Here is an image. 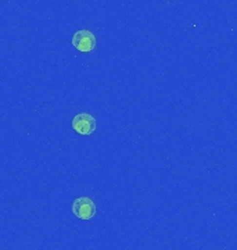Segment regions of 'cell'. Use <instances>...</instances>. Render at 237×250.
Listing matches in <instances>:
<instances>
[{
    "label": "cell",
    "instance_id": "3957f363",
    "mask_svg": "<svg viewBox=\"0 0 237 250\" xmlns=\"http://www.w3.org/2000/svg\"><path fill=\"white\" fill-rule=\"evenodd\" d=\"M72 128L79 135L88 136L96 131V120L89 113H79L72 120Z\"/></svg>",
    "mask_w": 237,
    "mask_h": 250
},
{
    "label": "cell",
    "instance_id": "7a4b0ae2",
    "mask_svg": "<svg viewBox=\"0 0 237 250\" xmlns=\"http://www.w3.org/2000/svg\"><path fill=\"white\" fill-rule=\"evenodd\" d=\"M72 45L79 52L88 53L96 47V36L89 29H80L72 36Z\"/></svg>",
    "mask_w": 237,
    "mask_h": 250
},
{
    "label": "cell",
    "instance_id": "6da1fadb",
    "mask_svg": "<svg viewBox=\"0 0 237 250\" xmlns=\"http://www.w3.org/2000/svg\"><path fill=\"white\" fill-rule=\"evenodd\" d=\"M72 213L80 220H90L96 214V205L90 197H78L72 203Z\"/></svg>",
    "mask_w": 237,
    "mask_h": 250
}]
</instances>
